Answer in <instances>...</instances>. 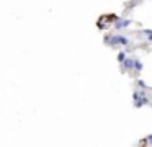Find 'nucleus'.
Segmentation results:
<instances>
[{"instance_id":"nucleus-1","label":"nucleus","mask_w":152,"mask_h":147,"mask_svg":"<svg viewBox=\"0 0 152 147\" xmlns=\"http://www.w3.org/2000/svg\"><path fill=\"white\" fill-rule=\"evenodd\" d=\"M123 67L126 70L132 69V67H134V59H131V57H129V59H124V61H123Z\"/></svg>"},{"instance_id":"nucleus-2","label":"nucleus","mask_w":152,"mask_h":147,"mask_svg":"<svg viewBox=\"0 0 152 147\" xmlns=\"http://www.w3.org/2000/svg\"><path fill=\"white\" fill-rule=\"evenodd\" d=\"M131 23L129 20H124V21H116V29H121V28H124V26H127V24Z\"/></svg>"},{"instance_id":"nucleus-3","label":"nucleus","mask_w":152,"mask_h":147,"mask_svg":"<svg viewBox=\"0 0 152 147\" xmlns=\"http://www.w3.org/2000/svg\"><path fill=\"white\" fill-rule=\"evenodd\" d=\"M124 59H126V54H124V52H119V54H118V61L123 62Z\"/></svg>"},{"instance_id":"nucleus-4","label":"nucleus","mask_w":152,"mask_h":147,"mask_svg":"<svg viewBox=\"0 0 152 147\" xmlns=\"http://www.w3.org/2000/svg\"><path fill=\"white\" fill-rule=\"evenodd\" d=\"M149 41H152V29H151V33H149Z\"/></svg>"},{"instance_id":"nucleus-5","label":"nucleus","mask_w":152,"mask_h":147,"mask_svg":"<svg viewBox=\"0 0 152 147\" xmlns=\"http://www.w3.org/2000/svg\"><path fill=\"white\" fill-rule=\"evenodd\" d=\"M147 139H149V142H151V144H152V136H149V137H147Z\"/></svg>"}]
</instances>
